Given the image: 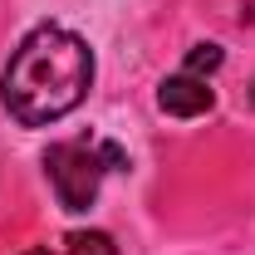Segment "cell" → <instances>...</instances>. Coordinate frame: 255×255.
Instances as JSON below:
<instances>
[{"label":"cell","instance_id":"obj_1","mask_svg":"<svg viewBox=\"0 0 255 255\" xmlns=\"http://www.w3.org/2000/svg\"><path fill=\"white\" fill-rule=\"evenodd\" d=\"M94 84V54L89 44L64 25H39L20 39V49L5 64L0 98L10 108V118L25 128H44L74 113Z\"/></svg>","mask_w":255,"mask_h":255},{"label":"cell","instance_id":"obj_2","mask_svg":"<svg viewBox=\"0 0 255 255\" xmlns=\"http://www.w3.org/2000/svg\"><path fill=\"white\" fill-rule=\"evenodd\" d=\"M118 167H123V147L103 142V137H69L44 152V172H49V187L64 211H89L103 177Z\"/></svg>","mask_w":255,"mask_h":255},{"label":"cell","instance_id":"obj_3","mask_svg":"<svg viewBox=\"0 0 255 255\" xmlns=\"http://www.w3.org/2000/svg\"><path fill=\"white\" fill-rule=\"evenodd\" d=\"M157 103H162V113H172V118H196V113H206V108L216 103V94H211V84H206L201 74L182 69V74L162 79Z\"/></svg>","mask_w":255,"mask_h":255},{"label":"cell","instance_id":"obj_4","mask_svg":"<svg viewBox=\"0 0 255 255\" xmlns=\"http://www.w3.org/2000/svg\"><path fill=\"white\" fill-rule=\"evenodd\" d=\"M64 246H69V255H118L113 236H103V231H74Z\"/></svg>","mask_w":255,"mask_h":255},{"label":"cell","instance_id":"obj_5","mask_svg":"<svg viewBox=\"0 0 255 255\" xmlns=\"http://www.w3.org/2000/svg\"><path fill=\"white\" fill-rule=\"evenodd\" d=\"M216 64H221V49H216V44H196L191 59H187V69H191V74H211Z\"/></svg>","mask_w":255,"mask_h":255},{"label":"cell","instance_id":"obj_6","mask_svg":"<svg viewBox=\"0 0 255 255\" xmlns=\"http://www.w3.org/2000/svg\"><path fill=\"white\" fill-rule=\"evenodd\" d=\"M25 255H49V251H25Z\"/></svg>","mask_w":255,"mask_h":255},{"label":"cell","instance_id":"obj_7","mask_svg":"<svg viewBox=\"0 0 255 255\" xmlns=\"http://www.w3.org/2000/svg\"><path fill=\"white\" fill-rule=\"evenodd\" d=\"M251 103H255V79H251Z\"/></svg>","mask_w":255,"mask_h":255}]
</instances>
